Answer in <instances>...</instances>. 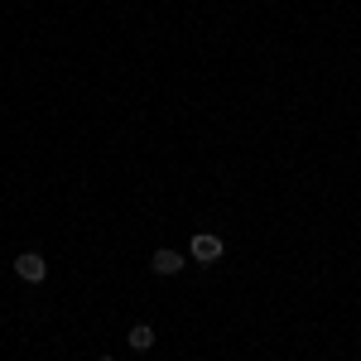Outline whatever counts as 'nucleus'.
Returning a JSON list of instances; mask_svg holds the SVG:
<instances>
[{"label":"nucleus","instance_id":"2","mask_svg":"<svg viewBox=\"0 0 361 361\" xmlns=\"http://www.w3.org/2000/svg\"><path fill=\"white\" fill-rule=\"evenodd\" d=\"M222 236H212V231H197L193 236V260H202V265H212V260H222Z\"/></svg>","mask_w":361,"mask_h":361},{"label":"nucleus","instance_id":"1","mask_svg":"<svg viewBox=\"0 0 361 361\" xmlns=\"http://www.w3.org/2000/svg\"><path fill=\"white\" fill-rule=\"evenodd\" d=\"M15 275L25 279V284H44V275H49V260H44L39 250H25V255H15Z\"/></svg>","mask_w":361,"mask_h":361},{"label":"nucleus","instance_id":"3","mask_svg":"<svg viewBox=\"0 0 361 361\" xmlns=\"http://www.w3.org/2000/svg\"><path fill=\"white\" fill-rule=\"evenodd\" d=\"M149 270H154V275H178V270H183V255H178V250H154V255H149Z\"/></svg>","mask_w":361,"mask_h":361},{"label":"nucleus","instance_id":"5","mask_svg":"<svg viewBox=\"0 0 361 361\" xmlns=\"http://www.w3.org/2000/svg\"><path fill=\"white\" fill-rule=\"evenodd\" d=\"M97 361H116V357H97Z\"/></svg>","mask_w":361,"mask_h":361},{"label":"nucleus","instance_id":"4","mask_svg":"<svg viewBox=\"0 0 361 361\" xmlns=\"http://www.w3.org/2000/svg\"><path fill=\"white\" fill-rule=\"evenodd\" d=\"M130 347H135V352H149V347H154V328H149V323H135V328H130Z\"/></svg>","mask_w":361,"mask_h":361}]
</instances>
